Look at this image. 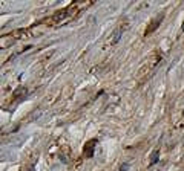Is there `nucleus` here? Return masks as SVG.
<instances>
[{"label": "nucleus", "instance_id": "1", "mask_svg": "<svg viewBox=\"0 0 184 171\" xmlns=\"http://www.w3.org/2000/svg\"><path fill=\"white\" fill-rule=\"evenodd\" d=\"M160 60H161V55H160L158 52L152 53V55L141 64V67L138 69V72H137V79L141 81V83H143V81H146L149 76L152 75V72H153V69L156 67V64L160 63Z\"/></svg>", "mask_w": 184, "mask_h": 171}, {"label": "nucleus", "instance_id": "2", "mask_svg": "<svg viewBox=\"0 0 184 171\" xmlns=\"http://www.w3.org/2000/svg\"><path fill=\"white\" fill-rule=\"evenodd\" d=\"M161 22H163V14H161V15H158V17H156V19L150 23V24H149V28H147V29H146V32H144L146 37H147V35H150V34H152L156 28H158V24H160Z\"/></svg>", "mask_w": 184, "mask_h": 171}, {"label": "nucleus", "instance_id": "3", "mask_svg": "<svg viewBox=\"0 0 184 171\" xmlns=\"http://www.w3.org/2000/svg\"><path fill=\"white\" fill-rule=\"evenodd\" d=\"M126 29V26H121V28H118L115 32L112 34V37H110V40L108 41V44H115L118 40H120V37H121V34H123V31Z\"/></svg>", "mask_w": 184, "mask_h": 171}, {"label": "nucleus", "instance_id": "4", "mask_svg": "<svg viewBox=\"0 0 184 171\" xmlns=\"http://www.w3.org/2000/svg\"><path fill=\"white\" fill-rule=\"evenodd\" d=\"M95 142H89L86 145V150H84V156L86 157H89V156H92V153H94V148H91V145H94Z\"/></svg>", "mask_w": 184, "mask_h": 171}, {"label": "nucleus", "instance_id": "5", "mask_svg": "<svg viewBox=\"0 0 184 171\" xmlns=\"http://www.w3.org/2000/svg\"><path fill=\"white\" fill-rule=\"evenodd\" d=\"M25 95H26V89L20 87L19 90H15V93H14V99H15V98H23Z\"/></svg>", "mask_w": 184, "mask_h": 171}, {"label": "nucleus", "instance_id": "6", "mask_svg": "<svg viewBox=\"0 0 184 171\" xmlns=\"http://www.w3.org/2000/svg\"><path fill=\"white\" fill-rule=\"evenodd\" d=\"M152 164H156V162H158V151H155V154H152Z\"/></svg>", "mask_w": 184, "mask_h": 171}, {"label": "nucleus", "instance_id": "7", "mask_svg": "<svg viewBox=\"0 0 184 171\" xmlns=\"http://www.w3.org/2000/svg\"><path fill=\"white\" fill-rule=\"evenodd\" d=\"M127 168H129V164H123V165H121V168H120V171H126Z\"/></svg>", "mask_w": 184, "mask_h": 171}, {"label": "nucleus", "instance_id": "8", "mask_svg": "<svg viewBox=\"0 0 184 171\" xmlns=\"http://www.w3.org/2000/svg\"><path fill=\"white\" fill-rule=\"evenodd\" d=\"M183 31H184V22H183Z\"/></svg>", "mask_w": 184, "mask_h": 171}]
</instances>
